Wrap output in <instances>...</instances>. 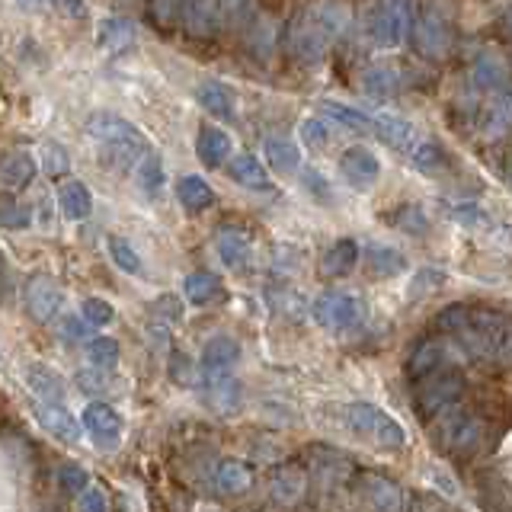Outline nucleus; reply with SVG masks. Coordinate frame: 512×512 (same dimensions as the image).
<instances>
[{
  "instance_id": "nucleus-3",
  "label": "nucleus",
  "mask_w": 512,
  "mask_h": 512,
  "mask_svg": "<svg viewBox=\"0 0 512 512\" xmlns=\"http://www.w3.org/2000/svg\"><path fill=\"white\" fill-rule=\"evenodd\" d=\"M413 42L426 58H442L452 45V13L445 0H423L413 20Z\"/></svg>"
},
{
  "instance_id": "nucleus-27",
  "label": "nucleus",
  "mask_w": 512,
  "mask_h": 512,
  "mask_svg": "<svg viewBox=\"0 0 512 512\" xmlns=\"http://www.w3.org/2000/svg\"><path fill=\"white\" fill-rule=\"evenodd\" d=\"M301 141L308 144L311 151H324L330 144V128H327V119L324 116H308L301 122Z\"/></svg>"
},
{
  "instance_id": "nucleus-18",
  "label": "nucleus",
  "mask_w": 512,
  "mask_h": 512,
  "mask_svg": "<svg viewBox=\"0 0 512 512\" xmlns=\"http://www.w3.org/2000/svg\"><path fill=\"white\" fill-rule=\"evenodd\" d=\"M26 304H29V311L36 314L39 320H48L58 311V304H61L58 285L48 276H36V279L29 282V288H26Z\"/></svg>"
},
{
  "instance_id": "nucleus-5",
  "label": "nucleus",
  "mask_w": 512,
  "mask_h": 512,
  "mask_svg": "<svg viewBox=\"0 0 512 512\" xmlns=\"http://www.w3.org/2000/svg\"><path fill=\"white\" fill-rule=\"evenodd\" d=\"M340 176L346 180V186H352L356 192H365V189H372L378 183L381 160L368 148H349L340 157Z\"/></svg>"
},
{
  "instance_id": "nucleus-39",
  "label": "nucleus",
  "mask_w": 512,
  "mask_h": 512,
  "mask_svg": "<svg viewBox=\"0 0 512 512\" xmlns=\"http://www.w3.org/2000/svg\"><path fill=\"white\" fill-rule=\"evenodd\" d=\"M503 32H506V36L512 39V7H509V10L503 13Z\"/></svg>"
},
{
  "instance_id": "nucleus-7",
  "label": "nucleus",
  "mask_w": 512,
  "mask_h": 512,
  "mask_svg": "<svg viewBox=\"0 0 512 512\" xmlns=\"http://www.w3.org/2000/svg\"><path fill=\"white\" fill-rule=\"evenodd\" d=\"M234 151V141L231 135L224 132V128L218 125H202L199 128V135H196V157H199V164L208 167V170H218L228 164V157Z\"/></svg>"
},
{
  "instance_id": "nucleus-10",
  "label": "nucleus",
  "mask_w": 512,
  "mask_h": 512,
  "mask_svg": "<svg viewBox=\"0 0 512 512\" xmlns=\"http://www.w3.org/2000/svg\"><path fill=\"white\" fill-rule=\"evenodd\" d=\"M480 132L490 141L512 132V87L490 93V103L484 109V116H480Z\"/></svg>"
},
{
  "instance_id": "nucleus-23",
  "label": "nucleus",
  "mask_w": 512,
  "mask_h": 512,
  "mask_svg": "<svg viewBox=\"0 0 512 512\" xmlns=\"http://www.w3.org/2000/svg\"><path fill=\"white\" fill-rule=\"evenodd\" d=\"M176 199L186 208V212H205L215 202V192L202 176H180L176 180Z\"/></svg>"
},
{
  "instance_id": "nucleus-16",
  "label": "nucleus",
  "mask_w": 512,
  "mask_h": 512,
  "mask_svg": "<svg viewBox=\"0 0 512 512\" xmlns=\"http://www.w3.org/2000/svg\"><path fill=\"white\" fill-rule=\"evenodd\" d=\"M96 42H100V48L109 55L128 52L135 42L132 20H125V16H106V20L100 23V32H96Z\"/></svg>"
},
{
  "instance_id": "nucleus-37",
  "label": "nucleus",
  "mask_w": 512,
  "mask_h": 512,
  "mask_svg": "<svg viewBox=\"0 0 512 512\" xmlns=\"http://www.w3.org/2000/svg\"><path fill=\"white\" fill-rule=\"evenodd\" d=\"M452 215H455V221L464 224V228H477V224H487L484 208H477V205H458V208H452Z\"/></svg>"
},
{
  "instance_id": "nucleus-31",
  "label": "nucleus",
  "mask_w": 512,
  "mask_h": 512,
  "mask_svg": "<svg viewBox=\"0 0 512 512\" xmlns=\"http://www.w3.org/2000/svg\"><path fill=\"white\" fill-rule=\"evenodd\" d=\"M394 221H397V228L400 231H407V234H426L429 231V221L423 215V208H416V205H404V208H397L394 212Z\"/></svg>"
},
{
  "instance_id": "nucleus-21",
  "label": "nucleus",
  "mask_w": 512,
  "mask_h": 512,
  "mask_svg": "<svg viewBox=\"0 0 512 512\" xmlns=\"http://www.w3.org/2000/svg\"><path fill=\"white\" fill-rule=\"evenodd\" d=\"M365 266L372 269L375 276H400V272L407 269V256L388 244L372 240V244H365Z\"/></svg>"
},
{
  "instance_id": "nucleus-9",
  "label": "nucleus",
  "mask_w": 512,
  "mask_h": 512,
  "mask_svg": "<svg viewBox=\"0 0 512 512\" xmlns=\"http://www.w3.org/2000/svg\"><path fill=\"white\" fill-rule=\"evenodd\" d=\"M471 80L477 90L484 93H496L509 87V64L500 52H493V48H484L477 58H474V68H471Z\"/></svg>"
},
{
  "instance_id": "nucleus-35",
  "label": "nucleus",
  "mask_w": 512,
  "mask_h": 512,
  "mask_svg": "<svg viewBox=\"0 0 512 512\" xmlns=\"http://www.w3.org/2000/svg\"><path fill=\"white\" fill-rule=\"evenodd\" d=\"M52 7L64 16V20H74V23L90 20V7H87V0H52Z\"/></svg>"
},
{
  "instance_id": "nucleus-33",
  "label": "nucleus",
  "mask_w": 512,
  "mask_h": 512,
  "mask_svg": "<svg viewBox=\"0 0 512 512\" xmlns=\"http://www.w3.org/2000/svg\"><path fill=\"white\" fill-rule=\"evenodd\" d=\"M301 186L308 189V192H311V196H314L317 202H324V205H327V202L333 199V189H330V183H327V176L320 173V170H314V167L301 173Z\"/></svg>"
},
{
  "instance_id": "nucleus-12",
  "label": "nucleus",
  "mask_w": 512,
  "mask_h": 512,
  "mask_svg": "<svg viewBox=\"0 0 512 512\" xmlns=\"http://www.w3.org/2000/svg\"><path fill=\"white\" fill-rule=\"evenodd\" d=\"M180 20L192 36H212L221 23V0H186Z\"/></svg>"
},
{
  "instance_id": "nucleus-26",
  "label": "nucleus",
  "mask_w": 512,
  "mask_h": 512,
  "mask_svg": "<svg viewBox=\"0 0 512 512\" xmlns=\"http://www.w3.org/2000/svg\"><path fill=\"white\" fill-rule=\"evenodd\" d=\"M29 208L10 196V192H0V228H7V231H23L29 228Z\"/></svg>"
},
{
  "instance_id": "nucleus-30",
  "label": "nucleus",
  "mask_w": 512,
  "mask_h": 512,
  "mask_svg": "<svg viewBox=\"0 0 512 512\" xmlns=\"http://www.w3.org/2000/svg\"><path fill=\"white\" fill-rule=\"evenodd\" d=\"M215 292H218V282H215L212 272H192V276L186 279V298L189 301L205 304Z\"/></svg>"
},
{
  "instance_id": "nucleus-29",
  "label": "nucleus",
  "mask_w": 512,
  "mask_h": 512,
  "mask_svg": "<svg viewBox=\"0 0 512 512\" xmlns=\"http://www.w3.org/2000/svg\"><path fill=\"white\" fill-rule=\"evenodd\" d=\"M42 167H45L48 176H64L71 170V157L58 141H45L42 144Z\"/></svg>"
},
{
  "instance_id": "nucleus-22",
  "label": "nucleus",
  "mask_w": 512,
  "mask_h": 512,
  "mask_svg": "<svg viewBox=\"0 0 512 512\" xmlns=\"http://www.w3.org/2000/svg\"><path fill=\"white\" fill-rule=\"evenodd\" d=\"M263 154L269 157L272 170H279V173H295V170H301V151H298V144L282 138V135H266L263 138Z\"/></svg>"
},
{
  "instance_id": "nucleus-36",
  "label": "nucleus",
  "mask_w": 512,
  "mask_h": 512,
  "mask_svg": "<svg viewBox=\"0 0 512 512\" xmlns=\"http://www.w3.org/2000/svg\"><path fill=\"white\" fill-rule=\"evenodd\" d=\"M84 317L90 320V324H109L112 320V308H109V301H103V298H87L84 301Z\"/></svg>"
},
{
  "instance_id": "nucleus-17",
  "label": "nucleus",
  "mask_w": 512,
  "mask_h": 512,
  "mask_svg": "<svg viewBox=\"0 0 512 512\" xmlns=\"http://www.w3.org/2000/svg\"><path fill=\"white\" fill-rule=\"evenodd\" d=\"M228 176H231V180H234L237 186H244V189H256V192L272 189L266 167H263L253 154H237V157H231Z\"/></svg>"
},
{
  "instance_id": "nucleus-24",
  "label": "nucleus",
  "mask_w": 512,
  "mask_h": 512,
  "mask_svg": "<svg viewBox=\"0 0 512 512\" xmlns=\"http://www.w3.org/2000/svg\"><path fill=\"white\" fill-rule=\"evenodd\" d=\"M356 263H359V244H356V240H349V237L336 240V244L324 253V272L333 279L336 276H349Z\"/></svg>"
},
{
  "instance_id": "nucleus-34",
  "label": "nucleus",
  "mask_w": 512,
  "mask_h": 512,
  "mask_svg": "<svg viewBox=\"0 0 512 512\" xmlns=\"http://www.w3.org/2000/svg\"><path fill=\"white\" fill-rule=\"evenodd\" d=\"M183 4L186 0H151V16L160 26H170L183 16Z\"/></svg>"
},
{
  "instance_id": "nucleus-14",
  "label": "nucleus",
  "mask_w": 512,
  "mask_h": 512,
  "mask_svg": "<svg viewBox=\"0 0 512 512\" xmlns=\"http://www.w3.org/2000/svg\"><path fill=\"white\" fill-rule=\"evenodd\" d=\"M375 135L397 151H410L413 144L420 141L416 138L413 122H407L404 116H394V112H381V116H375Z\"/></svg>"
},
{
  "instance_id": "nucleus-38",
  "label": "nucleus",
  "mask_w": 512,
  "mask_h": 512,
  "mask_svg": "<svg viewBox=\"0 0 512 512\" xmlns=\"http://www.w3.org/2000/svg\"><path fill=\"white\" fill-rule=\"evenodd\" d=\"M90 356L100 362V365H112V362H116V356H119V346L112 343V340H96L90 346Z\"/></svg>"
},
{
  "instance_id": "nucleus-2",
  "label": "nucleus",
  "mask_w": 512,
  "mask_h": 512,
  "mask_svg": "<svg viewBox=\"0 0 512 512\" xmlns=\"http://www.w3.org/2000/svg\"><path fill=\"white\" fill-rule=\"evenodd\" d=\"M87 132H90L96 141H103V144H106L109 157L116 160V164H119L122 170L138 167L141 160L151 154V141L144 138L128 119L116 116V112H90Z\"/></svg>"
},
{
  "instance_id": "nucleus-15",
  "label": "nucleus",
  "mask_w": 512,
  "mask_h": 512,
  "mask_svg": "<svg viewBox=\"0 0 512 512\" xmlns=\"http://www.w3.org/2000/svg\"><path fill=\"white\" fill-rule=\"evenodd\" d=\"M36 173H39V164L29 151H13L0 160V183L10 189H29L32 180H36Z\"/></svg>"
},
{
  "instance_id": "nucleus-8",
  "label": "nucleus",
  "mask_w": 512,
  "mask_h": 512,
  "mask_svg": "<svg viewBox=\"0 0 512 512\" xmlns=\"http://www.w3.org/2000/svg\"><path fill=\"white\" fill-rule=\"evenodd\" d=\"M359 90L368 96V100L384 103V100L400 96V90H404V77H400L397 68H388V64H372V68H362Z\"/></svg>"
},
{
  "instance_id": "nucleus-25",
  "label": "nucleus",
  "mask_w": 512,
  "mask_h": 512,
  "mask_svg": "<svg viewBox=\"0 0 512 512\" xmlns=\"http://www.w3.org/2000/svg\"><path fill=\"white\" fill-rule=\"evenodd\" d=\"M135 180L148 196H160V189H164V164H160V157L154 151L135 167Z\"/></svg>"
},
{
  "instance_id": "nucleus-28",
  "label": "nucleus",
  "mask_w": 512,
  "mask_h": 512,
  "mask_svg": "<svg viewBox=\"0 0 512 512\" xmlns=\"http://www.w3.org/2000/svg\"><path fill=\"white\" fill-rule=\"evenodd\" d=\"M109 256L116 260V266L122 269V272H141V256L135 253V247L128 244L125 237H109Z\"/></svg>"
},
{
  "instance_id": "nucleus-1",
  "label": "nucleus",
  "mask_w": 512,
  "mask_h": 512,
  "mask_svg": "<svg viewBox=\"0 0 512 512\" xmlns=\"http://www.w3.org/2000/svg\"><path fill=\"white\" fill-rule=\"evenodd\" d=\"M346 29V7L336 0H317L304 7L292 26H288V52L301 64H320L330 52V45L343 36Z\"/></svg>"
},
{
  "instance_id": "nucleus-11",
  "label": "nucleus",
  "mask_w": 512,
  "mask_h": 512,
  "mask_svg": "<svg viewBox=\"0 0 512 512\" xmlns=\"http://www.w3.org/2000/svg\"><path fill=\"white\" fill-rule=\"evenodd\" d=\"M196 100H199V106H202L212 119L234 122V116H237V109H234V90H231V87H224L221 80H205V84H199Z\"/></svg>"
},
{
  "instance_id": "nucleus-41",
  "label": "nucleus",
  "mask_w": 512,
  "mask_h": 512,
  "mask_svg": "<svg viewBox=\"0 0 512 512\" xmlns=\"http://www.w3.org/2000/svg\"><path fill=\"white\" fill-rule=\"evenodd\" d=\"M509 183H512V160H509Z\"/></svg>"
},
{
  "instance_id": "nucleus-20",
  "label": "nucleus",
  "mask_w": 512,
  "mask_h": 512,
  "mask_svg": "<svg viewBox=\"0 0 512 512\" xmlns=\"http://www.w3.org/2000/svg\"><path fill=\"white\" fill-rule=\"evenodd\" d=\"M58 205H61L64 218L84 221L93 212V196L80 180H68V183H61V189H58Z\"/></svg>"
},
{
  "instance_id": "nucleus-40",
  "label": "nucleus",
  "mask_w": 512,
  "mask_h": 512,
  "mask_svg": "<svg viewBox=\"0 0 512 512\" xmlns=\"http://www.w3.org/2000/svg\"><path fill=\"white\" fill-rule=\"evenodd\" d=\"M16 4H20L23 10H39V7H42V0H16Z\"/></svg>"
},
{
  "instance_id": "nucleus-6",
  "label": "nucleus",
  "mask_w": 512,
  "mask_h": 512,
  "mask_svg": "<svg viewBox=\"0 0 512 512\" xmlns=\"http://www.w3.org/2000/svg\"><path fill=\"white\" fill-rule=\"evenodd\" d=\"M314 314L320 324H327L333 330H346L352 327L356 320L362 317V304L356 295H346V292H327L314 304Z\"/></svg>"
},
{
  "instance_id": "nucleus-4",
  "label": "nucleus",
  "mask_w": 512,
  "mask_h": 512,
  "mask_svg": "<svg viewBox=\"0 0 512 512\" xmlns=\"http://www.w3.org/2000/svg\"><path fill=\"white\" fill-rule=\"evenodd\" d=\"M413 29V0H378L368 16V32L381 48L404 45Z\"/></svg>"
},
{
  "instance_id": "nucleus-13",
  "label": "nucleus",
  "mask_w": 512,
  "mask_h": 512,
  "mask_svg": "<svg viewBox=\"0 0 512 512\" xmlns=\"http://www.w3.org/2000/svg\"><path fill=\"white\" fill-rule=\"evenodd\" d=\"M215 250L221 256V263L228 266V269H234V272H244L250 266V240H247L244 231H237V228L218 231Z\"/></svg>"
},
{
  "instance_id": "nucleus-32",
  "label": "nucleus",
  "mask_w": 512,
  "mask_h": 512,
  "mask_svg": "<svg viewBox=\"0 0 512 512\" xmlns=\"http://www.w3.org/2000/svg\"><path fill=\"white\" fill-rule=\"evenodd\" d=\"M407 154L416 170H432V167H439V160H442V151L436 141H416Z\"/></svg>"
},
{
  "instance_id": "nucleus-19",
  "label": "nucleus",
  "mask_w": 512,
  "mask_h": 512,
  "mask_svg": "<svg viewBox=\"0 0 512 512\" xmlns=\"http://www.w3.org/2000/svg\"><path fill=\"white\" fill-rule=\"evenodd\" d=\"M317 112L324 116L327 122H336V125H343L349 128V132H375V119L372 116H365L362 109L356 106H346V103H317Z\"/></svg>"
}]
</instances>
